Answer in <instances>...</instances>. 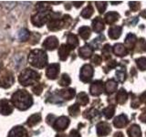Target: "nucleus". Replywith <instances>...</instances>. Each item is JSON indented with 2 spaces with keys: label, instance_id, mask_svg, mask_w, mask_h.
Instances as JSON below:
<instances>
[{
  "label": "nucleus",
  "instance_id": "f257e3e1",
  "mask_svg": "<svg viewBox=\"0 0 146 137\" xmlns=\"http://www.w3.org/2000/svg\"><path fill=\"white\" fill-rule=\"evenodd\" d=\"M12 102L19 110H27L32 105L33 100H32L31 95L27 90H17L15 94H13Z\"/></svg>",
  "mask_w": 146,
  "mask_h": 137
},
{
  "label": "nucleus",
  "instance_id": "f03ea898",
  "mask_svg": "<svg viewBox=\"0 0 146 137\" xmlns=\"http://www.w3.org/2000/svg\"><path fill=\"white\" fill-rule=\"evenodd\" d=\"M29 61L32 66L36 68H43L47 64L48 57L45 51L41 49H34L29 54Z\"/></svg>",
  "mask_w": 146,
  "mask_h": 137
},
{
  "label": "nucleus",
  "instance_id": "7ed1b4c3",
  "mask_svg": "<svg viewBox=\"0 0 146 137\" xmlns=\"http://www.w3.org/2000/svg\"><path fill=\"white\" fill-rule=\"evenodd\" d=\"M38 80H39V74L30 68H27L19 76V82L24 86L33 84Z\"/></svg>",
  "mask_w": 146,
  "mask_h": 137
},
{
  "label": "nucleus",
  "instance_id": "20e7f679",
  "mask_svg": "<svg viewBox=\"0 0 146 137\" xmlns=\"http://www.w3.org/2000/svg\"><path fill=\"white\" fill-rule=\"evenodd\" d=\"M93 76V68L89 64H86L81 68L80 80L84 82H89Z\"/></svg>",
  "mask_w": 146,
  "mask_h": 137
},
{
  "label": "nucleus",
  "instance_id": "39448f33",
  "mask_svg": "<svg viewBox=\"0 0 146 137\" xmlns=\"http://www.w3.org/2000/svg\"><path fill=\"white\" fill-rule=\"evenodd\" d=\"M14 83V77L10 72H7L6 74L0 78V87L2 88H9Z\"/></svg>",
  "mask_w": 146,
  "mask_h": 137
},
{
  "label": "nucleus",
  "instance_id": "423d86ee",
  "mask_svg": "<svg viewBox=\"0 0 146 137\" xmlns=\"http://www.w3.org/2000/svg\"><path fill=\"white\" fill-rule=\"evenodd\" d=\"M48 19V16L46 12H38V14H36V16L32 17V23L34 25L38 26V27H41L42 25H44L46 21Z\"/></svg>",
  "mask_w": 146,
  "mask_h": 137
},
{
  "label": "nucleus",
  "instance_id": "0eeeda50",
  "mask_svg": "<svg viewBox=\"0 0 146 137\" xmlns=\"http://www.w3.org/2000/svg\"><path fill=\"white\" fill-rule=\"evenodd\" d=\"M103 91H104V84L102 80H96L91 84L90 93L92 95L94 96L100 95V94H102Z\"/></svg>",
  "mask_w": 146,
  "mask_h": 137
},
{
  "label": "nucleus",
  "instance_id": "6e6552de",
  "mask_svg": "<svg viewBox=\"0 0 146 137\" xmlns=\"http://www.w3.org/2000/svg\"><path fill=\"white\" fill-rule=\"evenodd\" d=\"M68 124H70V120H68V118L66 116H61L55 122L54 128L58 131H62V130H65Z\"/></svg>",
  "mask_w": 146,
  "mask_h": 137
},
{
  "label": "nucleus",
  "instance_id": "1a4fd4ad",
  "mask_svg": "<svg viewBox=\"0 0 146 137\" xmlns=\"http://www.w3.org/2000/svg\"><path fill=\"white\" fill-rule=\"evenodd\" d=\"M58 46V40L56 37H53V36L48 38L43 43V47L47 49H49V50L55 49Z\"/></svg>",
  "mask_w": 146,
  "mask_h": 137
},
{
  "label": "nucleus",
  "instance_id": "9d476101",
  "mask_svg": "<svg viewBox=\"0 0 146 137\" xmlns=\"http://www.w3.org/2000/svg\"><path fill=\"white\" fill-rule=\"evenodd\" d=\"M58 72H59V65L58 64H51L47 70V72H46V74H47L48 79H56L58 75Z\"/></svg>",
  "mask_w": 146,
  "mask_h": 137
},
{
  "label": "nucleus",
  "instance_id": "9b49d317",
  "mask_svg": "<svg viewBox=\"0 0 146 137\" xmlns=\"http://www.w3.org/2000/svg\"><path fill=\"white\" fill-rule=\"evenodd\" d=\"M111 132V127L107 122H100L97 125V134L100 136H106Z\"/></svg>",
  "mask_w": 146,
  "mask_h": 137
},
{
  "label": "nucleus",
  "instance_id": "f8f14e48",
  "mask_svg": "<svg viewBox=\"0 0 146 137\" xmlns=\"http://www.w3.org/2000/svg\"><path fill=\"white\" fill-rule=\"evenodd\" d=\"M27 131L21 126H17L10 131L8 137H27Z\"/></svg>",
  "mask_w": 146,
  "mask_h": 137
},
{
  "label": "nucleus",
  "instance_id": "ddd939ff",
  "mask_svg": "<svg viewBox=\"0 0 146 137\" xmlns=\"http://www.w3.org/2000/svg\"><path fill=\"white\" fill-rule=\"evenodd\" d=\"M12 112H13V107L7 100H0V112L4 114V115H7V114H10Z\"/></svg>",
  "mask_w": 146,
  "mask_h": 137
},
{
  "label": "nucleus",
  "instance_id": "4468645a",
  "mask_svg": "<svg viewBox=\"0 0 146 137\" xmlns=\"http://www.w3.org/2000/svg\"><path fill=\"white\" fill-rule=\"evenodd\" d=\"M128 123V119L127 116L124 114H121V115L118 116L115 118V120L113 121V124L117 128H123L125 127L126 124Z\"/></svg>",
  "mask_w": 146,
  "mask_h": 137
},
{
  "label": "nucleus",
  "instance_id": "2eb2a0df",
  "mask_svg": "<svg viewBox=\"0 0 146 137\" xmlns=\"http://www.w3.org/2000/svg\"><path fill=\"white\" fill-rule=\"evenodd\" d=\"M121 27H119V26H113L111 27V29L109 30V36L110 38L112 39H118L119 37L121 36Z\"/></svg>",
  "mask_w": 146,
  "mask_h": 137
},
{
  "label": "nucleus",
  "instance_id": "dca6fc26",
  "mask_svg": "<svg viewBox=\"0 0 146 137\" xmlns=\"http://www.w3.org/2000/svg\"><path fill=\"white\" fill-rule=\"evenodd\" d=\"M62 21L58 19V17H52L50 22L48 23V29L50 30H58L61 29Z\"/></svg>",
  "mask_w": 146,
  "mask_h": 137
},
{
  "label": "nucleus",
  "instance_id": "f3484780",
  "mask_svg": "<svg viewBox=\"0 0 146 137\" xmlns=\"http://www.w3.org/2000/svg\"><path fill=\"white\" fill-rule=\"evenodd\" d=\"M112 50H113L114 54L117 55V56H120V57H122V56H124V55L127 54V49H126L125 46H123L122 44L114 45Z\"/></svg>",
  "mask_w": 146,
  "mask_h": 137
},
{
  "label": "nucleus",
  "instance_id": "a211bd4d",
  "mask_svg": "<svg viewBox=\"0 0 146 137\" xmlns=\"http://www.w3.org/2000/svg\"><path fill=\"white\" fill-rule=\"evenodd\" d=\"M92 27L93 29L96 32H102L104 29V21L100 17H96L92 21Z\"/></svg>",
  "mask_w": 146,
  "mask_h": 137
},
{
  "label": "nucleus",
  "instance_id": "6ab92c4d",
  "mask_svg": "<svg viewBox=\"0 0 146 137\" xmlns=\"http://www.w3.org/2000/svg\"><path fill=\"white\" fill-rule=\"evenodd\" d=\"M70 47L68 45H61L58 50V55L61 61H66L68 54H70Z\"/></svg>",
  "mask_w": 146,
  "mask_h": 137
},
{
  "label": "nucleus",
  "instance_id": "aec40b11",
  "mask_svg": "<svg viewBox=\"0 0 146 137\" xmlns=\"http://www.w3.org/2000/svg\"><path fill=\"white\" fill-rule=\"evenodd\" d=\"M104 90L107 93H112L117 90V82L113 80H110L106 82L104 86Z\"/></svg>",
  "mask_w": 146,
  "mask_h": 137
},
{
  "label": "nucleus",
  "instance_id": "412c9836",
  "mask_svg": "<svg viewBox=\"0 0 146 137\" xmlns=\"http://www.w3.org/2000/svg\"><path fill=\"white\" fill-rule=\"evenodd\" d=\"M119 17H120V15H119L118 13L116 12H109L106 14V16H105V21L108 24H112V23L116 22Z\"/></svg>",
  "mask_w": 146,
  "mask_h": 137
},
{
  "label": "nucleus",
  "instance_id": "4be33fe9",
  "mask_svg": "<svg viewBox=\"0 0 146 137\" xmlns=\"http://www.w3.org/2000/svg\"><path fill=\"white\" fill-rule=\"evenodd\" d=\"M128 134L130 135V137H141V132L140 127L136 124L131 125L128 130Z\"/></svg>",
  "mask_w": 146,
  "mask_h": 137
},
{
  "label": "nucleus",
  "instance_id": "5701e85b",
  "mask_svg": "<svg viewBox=\"0 0 146 137\" xmlns=\"http://www.w3.org/2000/svg\"><path fill=\"white\" fill-rule=\"evenodd\" d=\"M59 95H60L63 99L71 100L75 96V90H73V89L62 90H60V92H59Z\"/></svg>",
  "mask_w": 146,
  "mask_h": 137
},
{
  "label": "nucleus",
  "instance_id": "b1692460",
  "mask_svg": "<svg viewBox=\"0 0 146 137\" xmlns=\"http://www.w3.org/2000/svg\"><path fill=\"white\" fill-rule=\"evenodd\" d=\"M91 54H92V49L89 46H84L80 49V55L81 58L88 59L91 56Z\"/></svg>",
  "mask_w": 146,
  "mask_h": 137
},
{
  "label": "nucleus",
  "instance_id": "393cba45",
  "mask_svg": "<svg viewBox=\"0 0 146 137\" xmlns=\"http://www.w3.org/2000/svg\"><path fill=\"white\" fill-rule=\"evenodd\" d=\"M41 121V116H40V114L38 113H36V114H33V115H31L29 118V120H27V125L32 127V126H34L36 124H38V123Z\"/></svg>",
  "mask_w": 146,
  "mask_h": 137
},
{
  "label": "nucleus",
  "instance_id": "a878e982",
  "mask_svg": "<svg viewBox=\"0 0 146 137\" xmlns=\"http://www.w3.org/2000/svg\"><path fill=\"white\" fill-rule=\"evenodd\" d=\"M136 41V36L133 34H128L125 39V47L127 49H132Z\"/></svg>",
  "mask_w": 146,
  "mask_h": 137
},
{
  "label": "nucleus",
  "instance_id": "bb28decb",
  "mask_svg": "<svg viewBox=\"0 0 146 137\" xmlns=\"http://www.w3.org/2000/svg\"><path fill=\"white\" fill-rule=\"evenodd\" d=\"M79 45V40L74 34H70L68 36V46L70 49H74Z\"/></svg>",
  "mask_w": 146,
  "mask_h": 137
},
{
  "label": "nucleus",
  "instance_id": "cd10ccee",
  "mask_svg": "<svg viewBox=\"0 0 146 137\" xmlns=\"http://www.w3.org/2000/svg\"><path fill=\"white\" fill-rule=\"evenodd\" d=\"M89 102V98L85 92H80L77 97V104L80 105H86Z\"/></svg>",
  "mask_w": 146,
  "mask_h": 137
},
{
  "label": "nucleus",
  "instance_id": "c85d7f7f",
  "mask_svg": "<svg viewBox=\"0 0 146 137\" xmlns=\"http://www.w3.org/2000/svg\"><path fill=\"white\" fill-rule=\"evenodd\" d=\"M80 37L83 39H88L90 36V29L89 27H82L79 30Z\"/></svg>",
  "mask_w": 146,
  "mask_h": 137
},
{
  "label": "nucleus",
  "instance_id": "c756f323",
  "mask_svg": "<svg viewBox=\"0 0 146 137\" xmlns=\"http://www.w3.org/2000/svg\"><path fill=\"white\" fill-rule=\"evenodd\" d=\"M29 37H30V32L27 29H22L19 31V33H18V38H19V39L22 41L27 40L29 39Z\"/></svg>",
  "mask_w": 146,
  "mask_h": 137
},
{
  "label": "nucleus",
  "instance_id": "7c9ffc66",
  "mask_svg": "<svg viewBox=\"0 0 146 137\" xmlns=\"http://www.w3.org/2000/svg\"><path fill=\"white\" fill-rule=\"evenodd\" d=\"M114 112H115V108L112 105H111V106H108L103 110V115L107 119H110L113 116Z\"/></svg>",
  "mask_w": 146,
  "mask_h": 137
},
{
  "label": "nucleus",
  "instance_id": "2f4dec72",
  "mask_svg": "<svg viewBox=\"0 0 146 137\" xmlns=\"http://www.w3.org/2000/svg\"><path fill=\"white\" fill-rule=\"evenodd\" d=\"M93 14V8L92 7L89 5L88 7H86L81 12V17H83L84 18H89L91 17V15Z\"/></svg>",
  "mask_w": 146,
  "mask_h": 137
},
{
  "label": "nucleus",
  "instance_id": "473e14b6",
  "mask_svg": "<svg viewBox=\"0 0 146 137\" xmlns=\"http://www.w3.org/2000/svg\"><path fill=\"white\" fill-rule=\"evenodd\" d=\"M117 99H118V102L121 103V104H123L126 100H127V93L124 90H121L120 91L118 92V95H117Z\"/></svg>",
  "mask_w": 146,
  "mask_h": 137
},
{
  "label": "nucleus",
  "instance_id": "72a5a7b5",
  "mask_svg": "<svg viewBox=\"0 0 146 137\" xmlns=\"http://www.w3.org/2000/svg\"><path fill=\"white\" fill-rule=\"evenodd\" d=\"M70 78L68 77L67 74H63L62 77L60 78V80H59L58 81V83L59 85H61V86H68V85H70Z\"/></svg>",
  "mask_w": 146,
  "mask_h": 137
},
{
  "label": "nucleus",
  "instance_id": "f704fd0d",
  "mask_svg": "<svg viewBox=\"0 0 146 137\" xmlns=\"http://www.w3.org/2000/svg\"><path fill=\"white\" fill-rule=\"evenodd\" d=\"M137 65H138L139 68L141 70H146V58H140L136 61Z\"/></svg>",
  "mask_w": 146,
  "mask_h": 137
},
{
  "label": "nucleus",
  "instance_id": "c9c22d12",
  "mask_svg": "<svg viewBox=\"0 0 146 137\" xmlns=\"http://www.w3.org/2000/svg\"><path fill=\"white\" fill-rule=\"evenodd\" d=\"M68 112H70V115L72 116H77L78 113L80 112V107L78 104H74L72 105V106H70V108H68Z\"/></svg>",
  "mask_w": 146,
  "mask_h": 137
},
{
  "label": "nucleus",
  "instance_id": "e433bc0d",
  "mask_svg": "<svg viewBox=\"0 0 146 137\" xmlns=\"http://www.w3.org/2000/svg\"><path fill=\"white\" fill-rule=\"evenodd\" d=\"M116 76H117V79L119 80V81L122 82V81H124L126 79V72L123 70H119L116 72Z\"/></svg>",
  "mask_w": 146,
  "mask_h": 137
},
{
  "label": "nucleus",
  "instance_id": "4c0bfd02",
  "mask_svg": "<svg viewBox=\"0 0 146 137\" xmlns=\"http://www.w3.org/2000/svg\"><path fill=\"white\" fill-rule=\"evenodd\" d=\"M96 7H97L100 13H103V11L105 10V8L107 7V3L106 2H96Z\"/></svg>",
  "mask_w": 146,
  "mask_h": 137
},
{
  "label": "nucleus",
  "instance_id": "58836bf2",
  "mask_svg": "<svg viewBox=\"0 0 146 137\" xmlns=\"http://www.w3.org/2000/svg\"><path fill=\"white\" fill-rule=\"evenodd\" d=\"M32 90H33L35 94L40 95L41 94V91H42V90H43V87H42V85H40V84H36L33 87V89H32Z\"/></svg>",
  "mask_w": 146,
  "mask_h": 137
},
{
  "label": "nucleus",
  "instance_id": "ea45409f",
  "mask_svg": "<svg viewBox=\"0 0 146 137\" xmlns=\"http://www.w3.org/2000/svg\"><path fill=\"white\" fill-rule=\"evenodd\" d=\"M138 48H140L139 50H141V51H146V41L141 39L139 40V46Z\"/></svg>",
  "mask_w": 146,
  "mask_h": 137
},
{
  "label": "nucleus",
  "instance_id": "a19ab883",
  "mask_svg": "<svg viewBox=\"0 0 146 137\" xmlns=\"http://www.w3.org/2000/svg\"><path fill=\"white\" fill-rule=\"evenodd\" d=\"M91 61H92L95 65H100V62H102V58H100L99 55H94L91 59Z\"/></svg>",
  "mask_w": 146,
  "mask_h": 137
},
{
  "label": "nucleus",
  "instance_id": "79ce46f5",
  "mask_svg": "<svg viewBox=\"0 0 146 137\" xmlns=\"http://www.w3.org/2000/svg\"><path fill=\"white\" fill-rule=\"evenodd\" d=\"M130 7H131V9L133 11H136L138 10V9L140 8L141 5L139 2H130Z\"/></svg>",
  "mask_w": 146,
  "mask_h": 137
},
{
  "label": "nucleus",
  "instance_id": "37998d69",
  "mask_svg": "<svg viewBox=\"0 0 146 137\" xmlns=\"http://www.w3.org/2000/svg\"><path fill=\"white\" fill-rule=\"evenodd\" d=\"M68 137H80V134L77 130H72L70 132V135H68Z\"/></svg>",
  "mask_w": 146,
  "mask_h": 137
},
{
  "label": "nucleus",
  "instance_id": "c03bdc74",
  "mask_svg": "<svg viewBox=\"0 0 146 137\" xmlns=\"http://www.w3.org/2000/svg\"><path fill=\"white\" fill-rule=\"evenodd\" d=\"M54 118L55 117H54V115H52V114H49V115L48 116V118H47V122L48 123V124H52Z\"/></svg>",
  "mask_w": 146,
  "mask_h": 137
},
{
  "label": "nucleus",
  "instance_id": "a18cd8bd",
  "mask_svg": "<svg viewBox=\"0 0 146 137\" xmlns=\"http://www.w3.org/2000/svg\"><path fill=\"white\" fill-rule=\"evenodd\" d=\"M139 118H140V120H141V122H146V112H143V113H141Z\"/></svg>",
  "mask_w": 146,
  "mask_h": 137
},
{
  "label": "nucleus",
  "instance_id": "49530a36",
  "mask_svg": "<svg viewBox=\"0 0 146 137\" xmlns=\"http://www.w3.org/2000/svg\"><path fill=\"white\" fill-rule=\"evenodd\" d=\"M141 100H143V102H146V91H144V92L141 95Z\"/></svg>",
  "mask_w": 146,
  "mask_h": 137
},
{
  "label": "nucleus",
  "instance_id": "de8ad7c7",
  "mask_svg": "<svg viewBox=\"0 0 146 137\" xmlns=\"http://www.w3.org/2000/svg\"><path fill=\"white\" fill-rule=\"evenodd\" d=\"M82 4H83V2H76V3H74V5H75V6H76L77 7H80Z\"/></svg>",
  "mask_w": 146,
  "mask_h": 137
},
{
  "label": "nucleus",
  "instance_id": "09e8293b",
  "mask_svg": "<svg viewBox=\"0 0 146 137\" xmlns=\"http://www.w3.org/2000/svg\"><path fill=\"white\" fill-rule=\"evenodd\" d=\"M141 16L143 17H144V18H146V10H143V12L141 13Z\"/></svg>",
  "mask_w": 146,
  "mask_h": 137
},
{
  "label": "nucleus",
  "instance_id": "8fccbe9b",
  "mask_svg": "<svg viewBox=\"0 0 146 137\" xmlns=\"http://www.w3.org/2000/svg\"><path fill=\"white\" fill-rule=\"evenodd\" d=\"M57 137H66V135L65 134H58Z\"/></svg>",
  "mask_w": 146,
  "mask_h": 137
},
{
  "label": "nucleus",
  "instance_id": "3c124183",
  "mask_svg": "<svg viewBox=\"0 0 146 137\" xmlns=\"http://www.w3.org/2000/svg\"><path fill=\"white\" fill-rule=\"evenodd\" d=\"M0 68H1V64H0Z\"/></svg>",
  "mask_w": 146,
  "mask_h": 137
}]
</instances>
